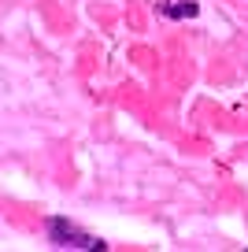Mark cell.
I'll return each mask as SVG.
<instances>
[{
    "mask_svg": "<svg viewBox=\"0 0 248 252\" xmlns=\"http://www.w3.org/2000/svg\"><path fill=\"white\" fill-rule=\"evenodd\" d=\"M48 237H52V245H60V249H104V241H96L93 234L78 230L70 219H60V215L48 219Z\"/></svg>",
    "mask_w": 248,
    "mask_h": 252,
    "instance_id": "6da1fadb",
    "label": "cell"
},
{
    "mask_svg": "<svg viewBox=\"0 0 248 252\" xmlns=\"http://www.w3.org/2000/svg\"><path fill=\"white\" fill-rule=\"evenodd\" d=\"M159 11H163L167 19H193V15H196L200 8H196L193 0H167V4H163Z\"/></svg>",
    "mask_w": 248,
    "mask_h": 252,
    "instance_id": "7a4b0ae2",
    "label": "cell"
}]
</instances>
